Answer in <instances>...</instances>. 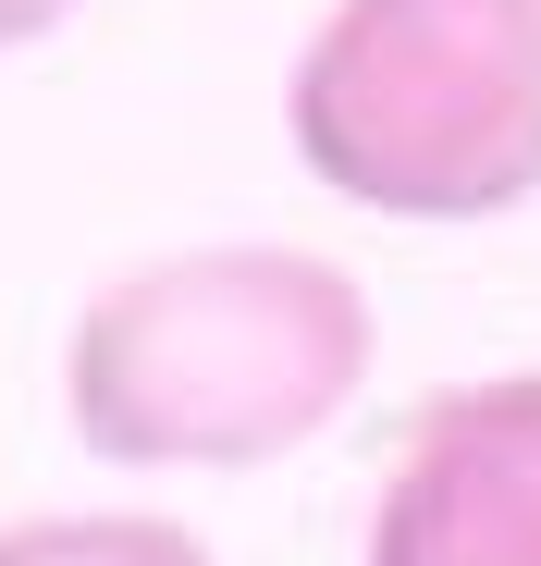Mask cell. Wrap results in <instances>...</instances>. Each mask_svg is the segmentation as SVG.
<instances>
[{
	"instance_id": "obj_4",
	"label": "cell",
	"mask_w": 541,
	"mask_h": 566,
	"mask_svg": "<svg viewBox=\"0 0 541 566\" xmlns=\"http://www.w3.org/2000/svg\"><path fill=\"white\" fill-rule=\"evenodd\" d=\"M0 566H222L185 517H25L0 530Z\"/></svg>"
},
{
	"instance_id": "obj_3",
	"label": "cell",
	"mask_w": 541,
	"mask_h": 566,
	"mask_svg": "<svg viewBox=\"0 0 541 566\" xmlns=\"http://www.w3.org/2000/svg\"><path fill=\"white\" fill-rule=\"evenodd\" d=\"M370 566H541V369L456 382L406 419Z\"/></svg>"
},
{
	"instance_id": "obj_1",
	"label": "cell",
	"mask_w": 541,
	"mask_h": 566,
	"mask_svg": "<svg viewBox=\"0 0 541 566\" xmlns=\"http://www.w3.org/2000/svg\"><path fill=\"white\" fill-rule=\"evenodd\" d=\"M382 357L320 247H172L112 271L62 333V419L112 468H270L320 443Z\"/></svg>"
},
{
	"instance_id": "obj_2",
	"label": "cell",
	"mask_w": 541,
	"mask_h": 566,
	"mask_svg": "<svg viewBox=\"0 0 541 566\" xmlns=\"http://www.w3.org/2000/svg\"><path fill=\"white\" fill-rule=\"evenodd\" d=\"M284 124L344 210L505 222L541 198V0H332Z\"/></svg>"
},
{
	"instance_id": "obj_5",
	"label": "cell",
	"mask_w": 541,
	"mask_h": 566,
	"mask_svg": "<svg viewBox=\"0 0 541 566\" xmlns=\"http://www.w3.org/2000/svg\"><path fill=\"white\" fill-rule=\"evenodd\" d=\"M74 13H86V0H0V50H25V38H50Z\"/></svg>"
}]
</instances>
